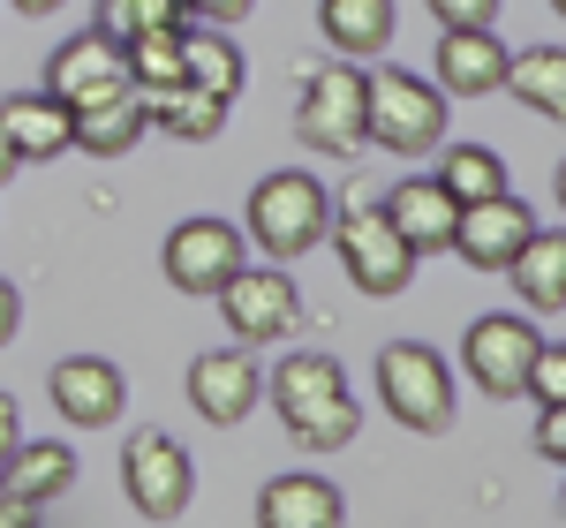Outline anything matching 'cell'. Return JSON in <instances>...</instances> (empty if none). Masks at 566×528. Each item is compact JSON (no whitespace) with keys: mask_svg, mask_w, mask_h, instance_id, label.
I'll return each instance as SVG.
<instances>
[{"mask_svg":"<svg viewBox=\"0 0 566 528\" xmlns=\"http://www.w3.org/2000/svg\"><path fill=\"white\" fill-rule=\"evenodd\" d=\"M264 400L280 408V423H287V445H303V453H340L355 445L363 431V400L348 393V370L333 362V355H287L272 378H264Z\"/></svg>","mask_w":566,"mask_h":528,"instance_id":"cell-1","label":"cell"},{"mask_svg":"<svg viewBox=\"0 0 566 528\" xmlns=\"http://www.w3.org/2000/svg\"><path fill=\"white\" fill-rule=\"evenodd\" d=\"M242 234L258 242L264 257H310L325 234H333V189L303 167H280L250 189L242 204Z\"/></svg>","mask_w":566,"mask_h":528,"instance_id":"cell-2","label":"cell"},{"mask_svg":"<svg viewBox=\"0 0 566 528\" xmlns=\"http://www.w3.org/2000/svg\"><path fill=\"white\" fill-rule=\"evenodd\" d=\"M446 136V91L416 68H378L363 76V144H378L392 159H423Z\"/></svg>","mask_w":566,"mask_h":528,"instance_id":"cell-3","label":"cell"},{"mask_svg":"<svg viewBox=\"0 0 566 528\" xmlns=\"http://www.w3.org/2000/svg\"><path fill=\"white\" fill-rule=\"evenodd\" d=\"M333 242H340V264H348V279L363 295H408V279H416V250L400 242V226L386 220V204L378 197H348V204H333Z\"/></svg>","mask_w":566,"mask_h":528,"instance_id":"cell-4","label":"cell"},{"mask_svg":"<svg viewBox=\"0 0 566 528\" xmlns=\"http://www.w3.org/2000/svg\"><path fill=\"white\" fill-rule=\"evenodd\" d=\"M378 400H386V415L400 431L438 439V431L453 423V370H446V355L423 348V340L378 348Z\"/></svg>","mask_w":566,"mask_h":528,"instance_id":"cell-5","label":"cell"},{"mask_svg":"<svg viewBox=\"0 0 566 528\" xmlns=\"http://www.w3.org/2000/svg\"><path fill=\"white\" fill-rule=\"evenodd\" d=\"M212 303L227 317V332H234V348H272V340H287L303 325V295H295V279L280 264H242Z\"/></svg>","mask_w":566,"mask_h":528,"instance_id":"cell-6","label":"cell"},{"mask_svg":"<svg viewBox=\"0 0 566 528\" xmlns=\"http://www.w3.org/2000/svg\"><path fill=\"white\" fill-rule=\"evenodd\" d=\"M295 136L325 159H355L363 151V68L355 61H325L310 68L303 98H295Z\"/></svg>","mask_w":566,"mask_h":528,"instance_id":"cell-7","label":"cell"},{"mask_svg":"<svg viewBox=\"0 0 566 528\" xmlns=\"http://www.w3.org/2000/svg\"><path fill=\"white\" fill-rule=\"evenodd\" d=\"M122 490H129V506L144 521H181V506H189V490H197L189 445L167 439V431H136V439L122 445Z\"/></svg>","mask_w":566,"mask_h":528,"instance_id":"cell-8","label":"cell"},{"mask_svg":"<svg viewBox=\"0 0 566 528\" xmlns=\"http://www.w3.org/2000/svg\"><path fill=\"white\" fill-rule=\"evenodd\" d=\"M159 264H167V287H175V295H219V287L250 264V234L197 212V220H181L175 234H167Z\"/></svg>","mask_w":566,"mask_h":528,"instance_id":"cell-9","label":"cell"},{"mask_svg":"<svg viewBox=\"0 0 566 528\" xmlns=\"http://www.w3.org/2000/svg\"><path fill=\"white\" fill-rule=\"evenodd\" d=\"M536 348H544V332H536L528 317H499V309H491V317L469 325V340H461V370H469L491 400H522Z\"/></svg>","mask_w":566,"mask_h":528,"instance_id":"cell-10","label":"cell"},{"mask_svg":"<svg viewBox=\"0 0 566 528\" xmlns=\"http://www.w3.org/2000/svg\"><path fill=\"white\" fill-rule=\"evenodd\" d=\"M114 91H129V53L106 39L98 23L76 31L69 45H53V61H45V98H61L69 114H84V106L114 98Z\"/></svg>","mask_w":566,"mask_h":528,"instance_id":"cell-11","label":"cell"},{"mask_svg":"<svg viewBox=\"0 0 566 528\" xmlns=\"http://www.w3.org/2000/svg\"><path fill=\"white\" fill-rule=\"evenodd\" d=\"M264 400V370H258V348H212L189 362V408L219 423V431H234L242 415H258Z\"/></svg>","mask_w":566,"mask_h":528,"instance_id":"cell-12","label":"cell"},{"mask_svg":"<svg viewBox=\"0 0 566 528\" xmlns=\"http://www.w3.org/2000/svg\"><path fill=\"white\" fill-rule=\"evenodd\" d=\"M129 408V378L106 362V355H69L53 362V415L69 431H114Z\"/></svg>","mask_w":566,"mask_h":528,"instance_id":"cell-13","label":"cell"},{"mask_svg":"<svg viewBox=\"0 0 566 528\" xmlns=\"http://www.w3.org/2000/svg\"><path fill=\"white\" fill-rule=\"evenodd\" d=\"M536 234V212H528L514 189L483 197V204H461V226H453V257L476 264V272H506L522 257V242Z\"/></svg>","mask_w":566,"mask_h":528,"instance_id":"cell-14","label":"cell"},{"mask_svg":"<svg viewBox=\"0 0 566 528\" xmlns=\"http://www.w3.org/2000/svg\"><path fill=\"white\" fill-rule=\"evenodd\" d=\"M0 144L15 151V167H39V159H61L76 144V114L45 91H8L0 98Z\"/></svg>","mask_w":566,"mask_h":528,"instance_id":"cell-15","label":"cell"},{"mask_svg":"<svg viewBox=\"0 0 566 528\" xmlns=\"http://www.w3.org/2000/svg\"><path fill=\"white\" fill-rule=\"evenodd\" d=\"M378 204H386V220L400 226V242H408L416 257H431V250H453L461 197H446V189H438V175H408L400 189H386Z\"/></svg>","mask_w":566,"mask_h":528,"instance_id":"cell-16","label":"cell"},{"mask_svg":"<svg viewBox=\"0 0 566 528\" xmlns=\"http://www.w3.org/2000/svg\"><path fill=\"white\" fill-rule=\"evenodd\" d=\"M506 45L499 31H438V91L446 98H483L506 84Z\"/></svg>","mask_w":566,"mask_h":528,"instance_id":"cell-17","label":"cell"},{"mask_svg":"<svg viewBox=\"0 0 566 528\" xmlns=\"http://www.w3.org/2000/svg\"><path fill=\"white\" fill-rule=\"evenodd\" d=\"M258 528H348V498L325 476H272L258 490Z\"/></svg>","mask_w":566,"mask_h":528,"instance_id":"cell-18","label":"cell"},{"mask_svg":"<svg viewBox=\"0 0 566 528\" xmlns=\"http://www.w3.org/2000/svg\"><path fill=\"white\" fill-rule=\"evenodd\" d=\"M392 0H317V31L340 61H378L392 45Z\"/></svg>","mask_w":566,"mask_h":528,"instance_id":"cell-19","label":"cell"},{"mask_svg":"<svg viewBox=\"0 0 566 528\" xmlns=\"http://www.w3.org/2000/svg\"><path fill=\"white\" fill-rule=\"evenodd\" d=\"M151 136V114H144V91H114V98H98V106H84L76 114V144L69 151H91V159H122V151H136Z\"/></svg>","mask_w":566,"mask_h":528,"instance_id":"cell-20","label":"cell"},{"mask_svg":"<svg viewBox=\"0 0 566 528\" xmlns=\"http://www.w3.org/2000/svg\"><path fill=\"white\" fill-rule=\"evenodd\" d=\"M69 484H76V453H69L61 439H23L15 453H8V476H0V490L23 498V506L69 498Z\"/></svg>","mask_w":566,"mask_h":528,"instance_id":"cell-21","label":"cell"},{"mask_svg":"<svg viewBox=\"0 0 566 528\" xmlns=\"http://www.w3.org/2000/svg\"><path fill=\"white\" fill-rule=\"evenodd\" d=\"M144 114H151V129L175 136V144H212L227 129V98L197 84H175V91H144Z\"/></svg>","mask_w":566,"mask_h":528,"instance_id":"cell-22","label":"cell"},{"mask_svg":"<svg viewBox=\"0 0 566 528\" xmlns=\"http://www.w3.org/2000/svg\"><path fill=\"white\" fill-rule=\"evenodd\" d=\"M528 114H544V122H566V45H522L514 61H506V84Z\"/></svg>","mask_w":566,"mask_h":528,"instance_id":"cell-23","label":"cell"},{"mask_svg":"<svg viewBox=\"0 0 566 528\" xmlns=\"http://www.w3.org/2000/svg\"><path fill=\"white\" fill-rule=\"evenodd\" d=\"M506 279H514V295L528 309H566V234L536 226L522 242V257L506 264Z\"/></svg>","mask_w":566,"mask_h":528,"instance_id":"cell-24","label":"cell"},{"mask_svg":"<svg viewBox=\"0 0 566 528\" xmlns=\"http://www.w3.org/2000/svg\"><path fill=\"white\" fill-rule=\"evenodd\" d=\"M181 76L234 106V91H242V53H234L227 31H197V23H189V31H181Z\"/></svg>","mask_w":566,"mask_h":528,"instance_id":"cell-25","label":"cell"},{"mask_svg":"<svg viewBox=\"0 0 566 528\" xmlns=\"http://www.w3.org/2000/svg\"><path fill=\"white\" fill-rule=\"evenodd\" d=\"M438 189L461 197V204H483V197L506 189V159L483 151V144H446V151H438Z\"/></svg>","mask_w":566,"mask_h":528,"instance_id":"cell-26","label":"cell"},{"mask_svg":"<svg viewBox=\"0 0 566 528\" xmlns=\"http://www.w3.org/2000/svg\"><path fill=\"white\" fill-rule=\"evenodd\" d=\"M197 15L189 8H175V0H98V31L114 45L144 39V31H189Z\"/></svg>","mask_w":566,"mask_h":528,"instance_id":"cell-27","label":"cell"},{"mask_svg":"<svg viewBox=\"0 0 566 528\" xmlns=\"http://www.w3.org/2000/svg\"><path fill=\"white\" fill-rule=\"evenodd\" d=\"M122 53H129V84L136 91H175V84H189V76H181V31H144V39H129Z\"/></svg>","mask_w":566,"mask_h":528,"instance_id":"cell-28","label":"cell"},{"mask_svg":"<svg viewBox=\"0 0 566 528\" xmlns=\"http://www.w3.org/2000/svg\"><path fill=\"white\" fill-rule=\"evenodd\" d=\"M528 400H536V408H559L566 400V340L559 348H552V340L536 348V362H528Z\"/></svg>","mask_w":566,"mask_h":528,"instance_id":"cell-29","label":"cell"},{"mask_svg":"<svg viewBox=\"0 0 566 528\" xmlns=\"http://www.w3.org/2000/svg\"><path fill=\"white\" fill-rule=\"evenodd\" d=\"M499 8H506V0H431L438 31H491V23H499Z\"/></svg>","mask_w":566,"mask_h":528,"instance_id":"cell-30","label":"cell"},{"mask_svg":"<svg viewBox=\"0 0 566 528\" xmlns=\"http://www.w3.org/2000/svg\"><path fill=\"white\" fill-rule=\"evenodd\" d=\"M536 453L566 468V400H559V408H544V423H536Z\"/></svg>","mask_w":566,"mask_h":528,"instance_id":"cell-31","label":"cell"},{"mask_svg":"<svg viewBox=\"0 0 566 528\" xmlns=\"http://www.w3.org/2000/svg\"><path fill=\"white\" fill-rule=\"evenodd\" d=\"M23 445V408H15V393H0V476H8V453Z\"/></svg>","mask_w":566,"mask_h":528,"instance_id":"cell-32","label":"cell"},{"mask_svg":"<svg viewBox=\"0 0 566 528\" xmlns=\"http://www.w3.org/2000/svg\"><path fill=\"white\" fill-rule=\"evenodd\" d=\"M23 332V295H15V279H0V348Z\"/></svg>","mask_w":566,"mask_h":528,"instance_id":"cell-33","label":"cell"},{"mask_svg":"<svg viewBox=\"0 0 566 528\" xmlns=\"http://www.w3.org/2000/svg\"><path fill=\"white\" fill-rule=\"evenodd\" d=\"M258 0H197V15H212V23H242Z\"/></svg>","mask_w":566,"mask_h":528,"instance_id":"cell-34","label":"cell"},{"mask_svg":"<svg viewBox=\"0 0 566 528\" xmlns=\"http://www.w3.org/2000/svg\"><path fill=\"white\" fill-rule=\"evenodd\" d=\"M0 528H39V506H23V498L0 490Z\"/></svg>","mask_w":566,"mask_h":528,"instance_id":"cell-35","label":"cell"},{"mask_svg":"<svg viewBox=\"0 0 566 528\" xmlns=\"http://www.w3.org/2000/svg\"><path fill=\"white\" fill-rule=\"evenodd\" d=\"M8 8H15V15H61L69 0H8Z\"/></svg>","mask_w":566,"mask_h":528,"instance_id":"cell-36","label":"cell"},{"mask_svg":"<svg viewBox=\"0 0 566 528\" xmlns=\"http://www.w3.org/2000/svg\"><path fill=\"white\" fill-rule=\"evenodd\" d=\"M552 197H559V212H566V159H559V175H552Z\"/></svg>","mask_w":566,"mask_h":528,"instance_id":"cell-37","label":"cell"},{"mask_svg":"<svg viewBox=\"0 0 566 528\" xmlns=\"http://www.w3.org/2000/svg\"><path fill=\"white\" fill-rule=\"evenodd\" d=\"M8 175H15V151H8V144H0V181H8Z\"/></svg>","mask_w":566,"mask_h":528,"instance_id":"cell-38","label":"cell"},{"mask_svg":"<svg viewBox=\"0 0 566 528\" xmlns=\"http://www.w3.org/2000/svg\"><path fill=\"white\" fill-rule=\"evenodd\" d=\"M175 8H189V15H197V0H175Z\"/></svg>","mask_w":566,"mask_h":528,"instance_id":"cell-39","label":"cell"},{"mask_svg":"<svg viewBox=\"0 0 566 528\" xmlns=\"http://www.w3.org/2000/svg\"><path fill=\"white\" fill-rule=\"evenodd\" d=\"M552 8H559V15H566V0H552Z\"/></svg>","mask_w":566,"mask_h":528,"instance_id":"cell-40","label":"cell"},{"mask_svg":"<svg viewBox=\"0 0 566 528\" xmlns=\"http://www.w3.org/2000/svg\"><path fill=\"white\" fill-rule=\"evenodd\" d=\"M559 514H566V490H559Z\"/></svg>","mask_w":566,"mask_h":528,"instance_id":"cell-41","label":"cell"}]
</instances>
